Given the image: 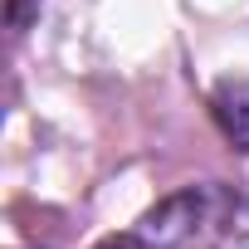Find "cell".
Segmentation results:
<instances>
[{
	"label": "cell",
	"mask_w": 249,
	"mask_h": 249,
	"mask_svg": "<svg viewBox=\"0 0 249 249\" xmlns=\"http://www.w3.org/2000/svg\"><path fill=\"white\" fill-rule=\"evenodd\" d=\"M93 249H249V200L220 181L181 186Z\"/></svg>",
	"instance_id": "obj_1"
},
{
	"label": "cell",
	"mask_w": 249,
	"mask_h": 249,
	"mask_svg": "<svg viewBox=\"0 0 249 249\" xmlns=\"http://www.w3.org/2000/svg\"><path fill=\"white\" fill-rule=\"evenodd\" d=\"M210 112L225 127V137L249 147V78H220L210 93Z\"/></svg>",
	"instance_id": "obj_2"
}]
</instances>
